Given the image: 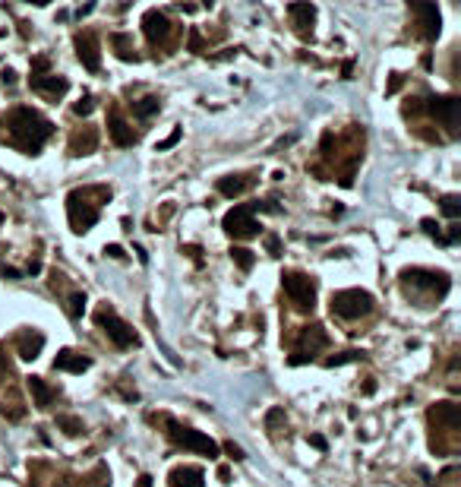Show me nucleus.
Listing matches in <instances>:
<instances>
[{
	"label": "nucleus",
	"instance_id": "obj_1",
	"mask_svg": "<svg viewBox=\"0 0 461 487\" xmlns=\"http://www.w3.org/2000/svg\"><path fill=\"white\" fill-rule=\"evenodd\" d=\"M3 124L10 127L7 143L16 146V149L29 152V155H35V152L45 146L48 136L54 133V124L45 114H38L35 108H13L7 117L0 120V127H3Z\"/></svg>",
	"mask_w": 461,
	"mask_h": 487
},
{
	"label": "nucleus",
	"instance_id": "obj_2",
	"mask_svg": "<svg viewBox=\"0 0 461 487\" xmlns=\"http://www.w3.org/2000/svg\"><path fill=\"white\" fill-rule=\"evenodd\" d=\"M282 285H284V294L291 298V304H294L300 314H313V310H316V278L313 276L288 269L282 276Z\"/></svg>",
	"mask_w": 461,
	"mask_h": 487
},
{
	"label": "nucleus",
	"instance_id": "obj_3",
	"mask_svg": "<svg viewBox=\"0 0 461 487\" xmlns=\"http://www.w3.org/2000/svg\"><path fill=\"white\" fill-rule=\"evenodd\" d=\"M95 323H98V330H101L104 336L111 338L117 348H136V345H139V336H136V330L130 326L127 320H120L117 310L108 307V304H101V307L95 310Z\"/></svg>",
	"mask_w": 461,
	"mask_h": 487
},
{
	"label": "nucleus",
	"instance_id": "obj_4",
	"mask_svg": "<svg viewBox=\"0 0 461 487\" xmlns=\"http://www.w3.org/2000/svg\"><path fill=\"white\" fill-rule=\"evenodd\" d=\"M161 421L168 424V437H171L174 446H180V450H190V452H199V456H208V459L218 456V443L212 440V437H206L202 430L180 428V424H174L171 418H161Z\"/></svg>",
	"mask_w": 461,
	"mask_h": 487
},
{
	"label": "nucleus",
	"instance_id": "obj_5",
	"mask_svg": "<svg viewBox=\"0 0 461 487\" xmlns=\"http://www.w3.org/2000/svg\"><path fill=\"white\" fill-rule=\"evenodd\" d=\"M373 310V294L364 288H344L332 294V314L342 320H360Z\"/></svg>",
	"mask_w": 461,
	"mask_h": 487
},
{
	"label": "nucleus",
	"instance_id": "obj_6",
	"mask_svg": "<svg viewBox=\"0 0 461 487\" xmlns=\"http://www.w3.org/2000/svg\"><path fill=\"white\" fill-rule=\"evenodd\" d=\"M98 206H101V202L89 200V187L73 190V193L67 196V216H70V225H73L76 234L89 231V228L98 222Z\"/></svg>",
	"mask_w": 461,
	"mask_h": 487
},
{
	"label": "nucleus",
	"instance_id": "obj_7",
	"mask_svg": "<svg viewBox=\"0 0 461 487\" xmlns=\"http://www.w3.org/2000/svg\"><path fill=\"white\" fill-rule=\"evenodd\" d=\"M402 285L408 288H426L430 294L442 298L449 292V276L446 272H436V269H404L402 272Z\"/></svg>",
	"mask_w": 461,
	"mask_h": 487
},
{
	"label": "nucleus",
	"instance_id": "obj_8",
	"mask_svg": "<svg viewBox=\"0 0 461 487\" xmlns=\"http://www.w3.org/2000/svg\"><path fill=\"white\" fill-rule=\"evenodd\" d=\"M222 228L230 234V238H256L259 234V225H256V218H253V206H234V209L224 216Z\"/></svg>",
	"mask_w": 461,
	"mask_h": 487
},
{
	"label": "nucleus",
	"instance_id": "obj_9",
	"mask_svg": "<svg viewBox=\"0 0 461 487\" xmlns=\"http://www.w3.org/2000/svg\"><path fill=\"white\" fill-rule=\"evenodd\" d=\"M328 345V336H326V326H320V323H313V326H304L297 336V348L300 352L291 358V364H304V361H310L316 352H322Z\"/></svg>",
	"mask_w": 461,
	"mask_h": 487
},
{
	"label": "nucleus",
	"instance_id": "obj_10",
	"mask_svg": "<svg viewBox=\"0 0 461 487\" xmlns=\"http://www.w3.org/2000/svg\"><path fill=\"white\" fill-rule=\"evenodd\" d=\"M426 418H430V424L439 430V434H458L461 428V412H458V405L455 402H436L426 412Z\"/></svg>",
	"mask_w": 461,
	"mask_h": 487
},
{
	"label": "nucleus",
	"instance_id": "obj_11",
	"mask_svg": "<svg viewBox=\"0 0 461 487\" xmlns=\"http://www.w3.org/2000/svg\"><path fill=\"white\" fill-rule=\"evenodd\" d=\"M73 41H76V57H79V64L89 70V73H98V70H101V51H98V38L92 35V32H79Z\"/></svg>",
	"mask_w": 461,
	"mask_h": 487
},
{
	"label": "nucleus",
	"instance_id": "obj_12",
	"mask_svg": "<svg viewBox=\"0 0 461 487\" xmlns=\"http://www.w3.org/2000/svg\"><path fill=\"white\" fill-rule=\"evenodd\" d=\"M142 32L149 38L152 45H164L171 38V19L161 13V10H146L142 16Z\"/></svg>",
	"mask_w": 461,
	"mask_h": 487
},
{
	"label": "nucleus",
	"instance_id": "obj_13",
	"mask_svg": "<svg viewBox=\"0 0 461 487\" xmlns=\"http://www.w3.org/2000/svg\"><path fill=\"white\" fill-rule=\"evenodd\" d=\"M426 108H430L433 117L442 120L446 127H458V98H452V95H433Z\"/></svg>",
	"mask_w": 461,
	"mask_h": 487
},
{
	"label": "nucleus",
	"instance_id": "obj_14",
	"mask_svg": "<svg viewBox=\"0 0 461 487\" xmlns=\"http://www.w3.org/2000/svg\"><path fill=\"white\" fill-rule=\"evenodd\" d=\"M29 86H32L35 92H41V95H48V98H60V95H67L70 79H67V76H57V73L29 76Z\"/></svg>",
	"mask_w": 461,
	"mask_h": 487
},
{
	"label": "nucleus",
	"instance_id": "obj_15",
	"mask_svg": "<svg viewBox=\"0 0 461 487\" xmlns=\"http://www.w3.org/2000/svg\"><path fill=\"white\" fill-rule=\"evenodd\" d=\"M168 484L171 487H202L206 484V472H202L199 465H177V468H171V475H168Z\"/></svg>",
	"mask_w": 461,
	"mask_h": 487
},
{
	"label": "nucleus",
	"instance_id": "obj_16",
	"mask_svg": "<svg viewBox=\"0 0 461 487\" xmlns=\"http://www.w3.org/2000/svg\"><path fill=\"white\" fill-rule=\"evenodd\" d=\"M41 348H45V336L35 330H23L19 336H16V354L23 361H35L38 354H41Z\"/></svg>",
	"mask_w": 461,
	"mask_h": 487
},
{
	"label": "nucleus",
	"instance_id": "obj_17",
	"mask_svg": "<svg viewBox=\"0 0 461 487\" xmlns=\"http://www.w3.org/2000/svg\"><path fill=\"white\" fill-rule=\"evenodd\" d=\"M108 133H111V140H114L117 146H133V143H136L133 127H130L127 120L120 117L117 108H111V111H108Z\"/></svg>",
	"mask_w": 461,
	"mask_h": 487
},
{
	"label": "nucleus",
	"instance_id": "obj_18",
	"mask_svg": "<svg viewBox=\"0 0 461 487\" xmlns=\"http://www.w3.org/2000/svg\"><path fill=\"white\" fill-rule=\"evenodd\" d=\"M92 367V358L73 352V348H63V352L54 358V370H63V374H82V370Z\"/></svg>",
	"mask_w": 461,
	"mask_h": 487
},
{
	"label": "nucleus",
	"instance_id": "obj_19",
	"mask_svg": "<svg viewBox=\"0 0 461 487\" xmlns=\"http://www.w3.org/2000/svg\"><path fill=\"white\" fill-rule=\"evenodd\" d=\"M98 149V130L95 127H82L70 136V155H89V152Z\"/></svg>",
	"mask_w": 461,
	"mask_h": 487
},
{
	"label": "nucleus",
	"instance_id": "obj_20",
	"mask_svg": "<svg viewBox=\"0 0 461 487\" xmlns=\"http://www.w3.org/2000/svg\"><path fill=\"white\" fill-rule=\"evenodd\" d=\"M26 386H29V392H32V402H35V408H41V412H45V408H51L54 390L48 386L45 380H41V376H29V380H26Z\"/></svg>",
	"mask_w": 461,
	"mask_h": 487
},
{
	"label": "nucleus",
	"instance_id": "obj_21",
	"mask_svg": "<svg viewBox=\"0 0 461 487\" xmlns=\"http://www.w3.org/2000/svg\"><path fill=\"white\" fill-rule=\"evenodd\" d=\"M414 13L424 19V38L433 41V38L439 35V23H442V19H439V10L430 7V3H414Z\"/></svg>",
	"mask_w": 461,
	"mask_h": 487
},
{
	"label": "nucleus",
	"instance_id": "obj_22",
	"mask_svg": "<svg viewBox=\"0 0 461 487\" xmlns=\"http://www.w3.org/2000/svg\"><path fill=\"white\" fill-rule=\"evenodd\" d=\"M250 184H253V180L246 178V174H228V178L218 180L215 187H218V193H222V196H240Z\"/></svg>",
	"mask_w": 461,
	"mask_h": 487
},
{
	"label": "nucleus",
	"instance_id": "obj_23",
	"mask_svg": "<svg viewBox=\"0 0 461 487\" xmlns=\"http://www.w3.org/2000/svg\"><path fill=\"white\" fill-rule=\"evenodd\" d=\"M288 13L294 19V26H297V32H306V26H313V19H316V7L313 3H291Z\"/></svg>",
	"mask_w": 461,
	"mask_h": 487
},
{
	"label": "nucleus",
	"instance_id": "obj_24",
	"mask_svg": "<svg viewBox=\"0 0 461 487\" xmlns=\"http://www.w3.org/2000/svg\"><path fill=\"white\" fill-rule=\"evenodd\" d=\"M111 45L117 48V57H120V60H139V54H136V48H133V38L124 35V32H114V35H111Z\"/></svg>",
	"mask_w": 461,
	"mask_h": 487
},
{
	"label": "nucleus",
	"instance_id": "obj_25",
	"mask_svg": "<svg viewBox=\"0 0 461 487\" xmlns=\"http://www.w3.org/2000/svg\"><path fill=\"white\" fill-rule=\"evenodd\" d=\"M158 108H161V102H158L155 95H146V98H139V102H133V114L139 120H149L152 114H158Z\"/></svg>",
	"mask_w": 461,
	"mask_h": 487
},
{
	"label": "nucleus",
	"instance_id": "obj_26",
	"mask_svg": "<svg viewBox=\"0 0 461 487\" xmlns=\"http://www.w3.org/2000/svg\"><path fill=\"white\" fill-rule=\"evenodd\" d=\"M284 424H288V418H284V408H272V412L266 414V430L268 437H278L284 430Z\"/></svg>",
	"mask_w": 461,
	"mask_h": 487
},
{
	"label": "nucleus",
	"instance_id": "obj_27",
	"mask_svg": "<svg viewBox=\"0 0 461 487\" xmlns=\"http://www.w3.org/2000/svg\"><path fill=\"white\" fill-rule=\"evenodd\" d=\"M230 260L237 262L244 272H250V269H253V262H256L253 260V250H246V247H230Z\"/></svg>",
	"mask_w": 461,
	"mask_h": 487
},
{
	"label": "nucleus",
	"instance_id": "obj_28",
	"mask_svg": "<svg viewBox=\"0 0 461 487\" xmlns=\"http://www.w3.org/2000/svg\"><path fill=\"white\" fill-rule=\"evenodd\" d=\"M57 428H63V434L76 437V434H82V421L73 418V414H60V418H57Z\"/></svg>",
	"mask_w": 461,
	"mask_h": 487
},
{
	"label": "nucleus",
	"instance_id": "obj_29",
	"mask_svg": "<svg viewBox=\"0 0 461 487\" xmlns=\"http://www.w3.org/2000/svg\"><path fill=\"white\" fill-rule=\"evenodd\" d=\"M442 212H446L449 218H458L461 216V200L455 193H446L442 196Z\"/></svg>",
	"mask_w": 461,
	"mask_h": 487
},
{
	"label": "nucleus",
	"instance_id": "obj_30",
	"mask_svg": "<svg viewBox=\"0 0 461 487\" xmlns=\"http://www.w3.org/2000/svg\"><path fill=\"white\" fill-rule=\"evenodd\" d=\"M360 358H364V352H342V354H335V358H326V367H342L348 361H360Z\"/></svg>",
	"mask_w": 461,
	"mask_h": 487
},
{
	"label": "nucleus",
	"instance_id": "obj_31",
	"mask_svg": "<svg viewBox=\"0 0 461 487\" xmlns=\"http://www.w3.org/2000/svg\"><path fill=\"white\" fill-rule=\"evenodd\" d=\"M73 111L82 114V117H86V114H92V111H95V98H92V95H82L79 102L73 105Z\"/></svg>",
	"mask_w": 461,
	"mask_h": 487
},
{
	"label": "nucleus",
	"instance_id": "obj_32",
	"mask_svg": "<svg viewBox=\"0 0 461 487\" xmlns=\"http://www.w3.org/2000/svg\"><path fill=\"white\" fill-rule=\"evenodd\" d=\"M82 310H86V294H70V314L73 316H82Z\"/></svg>",
	"mask_w": 461,
	"mask_h": 487
},
{
	"label": "nucleus",
	"instance_id": "obj_33",
	"mask_svg": "<svg viewBox=\"0 0 461 487\" xmlns=\"http://www.w3.org/2000/svg\"><path fill=\"white\" fill-rule=\"evenodd\" d=\"M48 70H51V60H48V57L32 60V76H48Z\"/></svg>",
	"mask_w": 461,
	"mask_h": 487
},
{
	"label": "nucleus",
	"instance_id": "obj_34",
	"mask_svg": "<svg viewBox=\"0 0 461 487\" xmlns=\"http://www.w3.org/2000/svg\"><path fill=\"white\" fill-rule=\"evenodd\" d=\"M180 136H184V130H180V127H177V130H174V133H171V136H164V140H161V143H158V146H155V149H158V152H164V149H171V146H177V143H180Z\"/></svg>",
	"mask_w": 461,
	"mask_h": 487
},
{
	"label": "nucleus",
	"instance_id": "obj_35",
	"mask_svg": "<svg viewBox=\"0 0 461 487\" xmlns=\"http://www.w3.org/2000/svg\"><path fill=\"white\" fill-rule=\"evenodd\" d=\"M224 452H228V456L230 459H234V462H244V450H240V446H237V443H234V440H228V443H224Z\"/></svg>",
	"mask_w": 461,
	"mask_h": 487
},
{
	"label": "nucleus",
	"instance_id": "obj_36",
	"mask_svg": "<svg viewBox=\"0 0 461 487\" xmlns=\"http://www.w3.org/2000/svg\"><path fill=\"white\" fill-rule=\"evenodd\" d=\"M266 247H268V254H272V256H278V254H282V240H278L275 234H268V238H266Z\"/></svg>",
	"mask_w": 461,
	"mask_h": 487
},
{
	"label": "nucleus",
	"instance_id": "obj_37",
	"mask_svg": "<svg viewBox=\"0 0 461 487\" xmlns=\"http://www.w3.org/2000/svg\"><path fill=\"white\" fill-rule=\"evenodd\" d=\"M10 376V361H7V354H3V348H0V383L7 380Z\"/></svg>",
	"mask_w": 461,
	"mask_h": 487
},
{
	"label": "nucleus",
	"instance_id": "obj_38",
	"mask_svg": "<svg viewBox=\"0 0 461 487\" xmlns=\"http://www.w3.org/2000/svg\"><path fill=\"white\" fill-rule=\"evenodd\" d=\"M104 254L111 256V260H124V247H120V244H108V247H104Z\"/></svg>",
	"mask_w": 461,
	"mask_h": 487
},
{
	"label": "nucleus",
	"instance_id": "obj_39",
	"mask_svg": "<svg viewBox=\"0 0 461 487\" xmlns=\"http://www.w3.org/2000/svg\"><path fill=\"white\" fill-rule=\"evenodd\" d=\"M310 446H316V450H320V452H326V450H328L326 437H320V434H313V437H310Z\"/></svg>",
	"mask_w": 461,
	"mask_h": 487
},
{
	"label": "nucleus",
	"instance_id": "obj_40",
	"mask_svg": "<svg viewBox=\"0 0 461 487\" xmlns=\"http://www.w3.org/2000/svg\"><path fill=\"white\" fill-rule=\"evenodd\" d=\"M420 228H424L426 234H436V238H439V225L433 222V218H424V222H420Z\"/></svg>",
	"mask_w": 461,
	"mask_h": 487
},
{
	"label": "nucleus",
	"instance_id": "obj_41",
	"mask_svg": "<svg viewBox=\"0 0 461 487\" xmlns=\"http://www.w3.org/2000/svg\"><path fill=\"white\" fill-rule=\"evenodd\" d=\"M136 487H152V475H139V481H136Z\"/></svg>",
	"mask_w": 461,
	"mask_h": 487
},
{
	"label": "nucleus",
	"instance_id": "obj_42",
	"mask_svg": "<svg viewBox=\"0 0 461 487\" xmlns=\"http://www.w3.org/2000/svg\"><path fill=\"white\" fill-rule=\"evenodd\" d=\"M351 70H354V64H351V60H344V67H342V76H344V79L351 76Z\"/></svg>",
	"mask_w": 461,
	"mask_h": 487
},
{
	"label": "nucleus",
	"instance_id": "obj_43",
	"mask_svg": "<svg viewBox=\"0 0 461 487\" xmlns=\"http://www.w3.org/2000/svg\"><path fill=\"white\" fill-rule=\"evenodd\" d=\"M29 272H32V276H35V272H41V262L32 260V262H29Z\"/></svg>",
	"mask_w": 461,
	"mask_h": 487
},
{
	"label": "nucleus",
	"instance_id": "obj_44",
	"mask_svg": "<svg viewBox=\"0 0 461 487\" xmlns=\"http://www.w3.org/2000/svg\"><path fill=\"white\" fill-rule=\"evenodd\" d=\"M57 487H67V481H60V484H57Z\"/></svg>",
	"mask_w": 461,
	"mask_h": 487
},
{
	"label": "nucleus",
	"instance_id": "obj_45",
	"mask_svg": "<svg viewBox=\"0 0 461 487\" xmlns=\"http://www.w3.org/2000/svg\"><path fill=\"white\" fill-rule=\"evenodd\" d=\"M0 225H3V212H0Z\"/></svg>",
	"mask_w": 461,
	"mask_h": 487
}]
</instances>
